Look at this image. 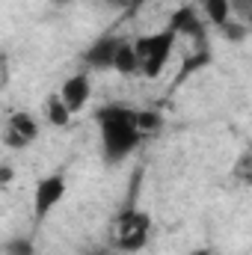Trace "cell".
<instances>
[{
  "mask_svg": "<svg viewBox=\"0 0 252 255\" xmlns=\"http://www.w3.org/2000/svg\"><path fill=\"white\" fill-rule=\"evenodd\" d=\"M205 18H202V12H199V6H190V3H181L172 15H169V27L178 33V39L181 36H187L193 39L199 48H205Z\"/></svg>",
  "mask_w": 252,
  "mask_h": 255,
  "instance_id": "52a82bcc",
  "label": "cell"
},
{
  "mask_svg": "<svg viewBox=\"0 0 252 255\" xmlns=\"http://www.w3.org/2000/svg\"><path fill=\"white\" fill-rule=\"evenodd\" d=\"M95 122H98V136H101V157L107 166H119L145 139L139 128V110L122 101H110L98 107Z\"/></svg>",
  "mask_w": 252,
  "mask_h": 255,
  "instance_id": "6da1fadb",
  "label": "cell"
},
{
  "mask_svg": "<svg viewBox=\"0 0 252 255\" xmlns=\"http://www.w3.org/2000/svg\"><path fill=\"white\" fill-rule=\"evenodd\" d=\"M113 71H119V74H125V77H130V74H139V60H136V48H133V42H127L119 48V57H116V68Z\"/></svg>",
  "mask_w": 252,
  "mask_h": 255,
  "instance_id": "8fae6325",
  "label": "cell"
},
{
  "mask_svg": "<svg viewBox=\"0 0 252 255\" xmlns=\"http://www.w3.org/2000/svg\"><path fill=\"white\" fill-rule=\"evenodd\" d=\"M86 255H122V253H116L113 247H92Z\"/></svg>",
  "mask_w": 252,
  "mask_h": 255,
  "instance_id": "ac0fdd59",
  "label": "cell"
},
{
  "mask_svg": "<svg viewBox=\"0 0 252 255\" xmlns=\"http://www.w3.org/2000/svg\"><path fill=\"white\" fill-rule=\"evenodd\" d=\"M142 3H148V0H136V9H139V6H142Z\"/></svg>",
  "mask_w": 252,
  "mask_h": 255,
  "instance_id": "ffe728a7",
  "label": "cell"
},
{
  "mask_svg": "<svg viewBox=\"0 0 252 255\" xmlns=\"http://www.w3.org/2000/svg\"><path fill=\"white\" fill-rule=\"evenodd\" d=\"M199 12L217 30H223V27H229L235 21V12H232V3L229 0H199Z\"/></svg>",
  "mask_w": 252,
  "mask_h": 255,
  "instance_id": "9c48e42d",
  "label": "cell"
},
{
  "mask_svg": "<svg viewBox=\"0 0 252 255\" xmlns=\"http://www.w3.org/2000/svg\"><path fill=\"white\" fill-rule=\"evenodd\" d=\"M113 9H136V0H104Z\"/></svg>",
  "mask_w": 252,
  "mask_h": 255,
  "instance_id": "e0dca14e",
  "label": "cell"
},
{
  "mask_svg": "<svg viewBox=\"0 0 252 255\" xmlns=\"http://www.w3.org/2000/svg\"><path fill=\"white\" fill-rule=\"evenodd\" d=\"M139 128H142L145 136H148V133H157V130L163 128V113H160V110H151V107H142V110H139Z\"/></svg>",
  "mask_w": 252,
  "mask_h": 255,
  "instance_id": "7c38bea8",
  "label": "cell"
},
{
  "mask_svg": "<svg viewBox=\"0 0 252 255\" xmlns=\"http://www.w3.org/2000/svg\"><path fill=\"white\" fill-rule=\"evenodd\" d=\"M151 238V214L127 205L110 220V247L122 255L139 253Z\"/></svg>",
  "mask_w": 252,
  "mask_h": 255,
  "instance_id": "7a4b0ae2",
  "label": "cell"
},
{
  "mask_svg": "<svg viewBox=\"0 0 252 255\" xmlns=\"http://www.w3.org/2000/svg\"><path fill=\"white\" fill-rule=\"evenodd\" d=\"M39 130H42V128L36 122V116H30L27 110H15V113L6 116V125H3V145L24 151V148H30V145L39 139Z\"/></svg>",
  "mask_w": 252,
  "mask_h": 255,
  "instance_id": "8992f818",
  "label": "cell"
},
{
  "mask_svg": "<svg viewBox=\"0 0 252 255\" xmlns=\"http://www.w3.org/2000/svg\"><path fill=\"white\" fill-rule=\"evenodd\" d=\"M122 45H125V39L119 33H104L80 54V63L86 65V71H113Z\"/></svg>",
  "mask_w": 252,
  "mask_h": 255,
  "instance_id": "5b68a950",
  "label": "cell"
},
{
  "mask_svg": "<svg viewBox=\"0 0 252 255\" xmlns=\"http://www.w3.org/2000/svg\"><path fill=\"white\" fill-rule=\"evenodd\" d=\"M12 178H15L12 166H9V163H3V166H0V184H3V187H9V184H12Z\"/></svg>",
  "mask_w": 252,
  "mask_h": 255,
  "instance_id": "2e32d148",
  "label": "cell"
},
{
  "mask_svg": "<svg viewBox=\"0 0 252 255\" xmlns=\"http://www.w3.org/2000/svg\"><path fill=\"white\" fill-rule=\"evenodd\" d=\"M42 113H45V119H48V125L51 128H68L71 125V110H68V104L63 101V95L60 92H48L45 95V101H42Z\"/></svg>",
  "mask_w": 252,
  "mask_h": 255,
  "instance_id": "30bf717a",
  "label": "cell"
},
{
  "mask_svg": "<svg viewBox=\"0 0 252 255\" xmlns=\"http://www.w3.org/2000/svg\"><path fill=\"white\" fill-rule=\"evenodd\" d=\"M187 255H217V253H214L211 247H196V250H190Z\"/></svg>",
  "mask_w": 252,
  "mask_h": 255,
  "instance_id": "d6986e66",
  "label": "cell"
},
{
  "mask_svg": "<svg viewBox=\"0 0 252 255\" xmlns=\"http://www.w3.org/2000/svg\"><path fill=\"white\" fill-rule=\"evenodd\" d=\"M208 63H211V57H208V48H199V54H193L187 63H184L181 74H178V80H184V77H187V71L193 74L196 68H202V65H208Z\"/></svg>",
  "mask_w": 252,
  "mask_h": 255,
  "instance_id": "9a60e30c",
  "label": "cell"
},
{
  "mask_svg": "<svg viewBox=\"0 0 252 255\" xmlns=\"http://www.w3.org/2000/svg\"><path fill=\"white\" fill-rule=\"evenodd\" d=\"M250 163H252V154H250Z\"/></svg>",
  "mask_w": 252,
  "mask_h": 255,
  "instance_id": "44dd1931",
  "label": "cell"
},
{
  "mask_svg": "<svg viewBox=\"0 0 252 255\" xmlns=\"http://www.w3.org/2000/svg\"><path fill=\"white\" fill-rule=\"evenodd\" d=\"M3 253H6V255H36V247H33V241H30V238L15 235V238H9V241L3 244Z\"/></svg>",
  "mask_w": 252,
  "mask_h": 255,
  "instance_id": "4fadbf2b",
  "label": "cell"
},
{
  "mask_svg": "<svg viewBox=\"0 0 252 255\" xmlns=\"http://www.w3.org/2000/svg\"><path fill=\"white\" fill-rule=\"evenodd\" d=\"M232 3V12H235V18L241 21V24H247L252 30V0H229Z\"/></svg>",
  "mask_w": 252,
  "mask_h": 255,
  "instance_id": "5bb4252c",
  "label": "cell"
},
{
  "mask_svg": "<svg viewBox=\"0 0 252 255\" xmlns=\"http://www.w3.org/2000/svg\"><path fill=\"white\" fill-rule=\"evenodd\" d=\"M65 193H68V181H65L63 172H51V175H42L36 181V187H33V220H36V226L45 223L60 208Z\"/></svg>",
  "mask_w": 252,
  "mask_h": 255,
  "instance_id": "277c9868",
  "label": "cell"
},
{
  "mask_svg": "<svg viewBox=\"0 0 252 255\" xmlns=\"http://www.w3.org/2000/svg\"><path fill=\"white\" fill-rule=\"evenodd\" d=\"M57 92L63 95V101L68 104L71 113H80V110L89 104V98H92V80H89L86 71H77V74L65 77L63 86H60Z\"/></svg>",
  "mask_w": 252,
  "mask_h": 255,
  "instance_id": "ba28073f",
  "label": "cell"
},
{
  "mask_svg": "<svg viewBox=\"0 0 252 255\" xmlns=\"http://www.w3.org/2000/svg\"><path fill=\"white\" fill-rule=\"evenodd\" d=\"M175 42H178V33H175L169 24H166L163 30H157V33H148V36L133 39L136 60H139V74L148 77V80H157V77L163 74L166 63L172 60Z\"/></svg>",
  "mask_w": 252,
  "mask_h": 255,
  "instance_id": "3957f363",
  "label": "cell"
}]
</instances>
